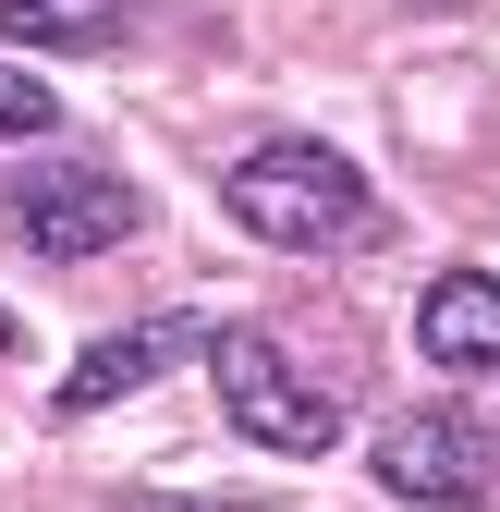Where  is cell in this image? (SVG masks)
Instances as JSON below:
<instances>
[{
  "label": "cell",
  "instance_id": "cell-1",
  "mask_svg": "<svg viewBox=\"0 0 500 512\" xmlns=\"http://www.w3.org/2000/svg\"><path fill=\"white\" fill-rule=\"evenodd\" d=\"M232 220L281 244V256H330V244H366L379 232V196H366V171L318 135H269L232 159Z\"/></svg>",
  "mask_w": 500,
  "mask_h": 512
},
{
  "label": "cell",
  "instance_id": "cell-2",
  "mask_svg": "<svg viewBox=\"0 0 500 512\" xmlns=\"http://www.w3.org/2000/svg\"><path fill=\"white\" fill-rule=\"evenodd\" d=\"M208 391L244 439H269V452H330L342 439V391H318L269 330H208Z\"/></svg>",
  "mask_w": 500,
  "mask_h": 512
},
{
  "label": "cell",
  "instance_id": "cell-3",
  "mask_svg": "<svg viewBox=\"0 0 500 512\" xmlns=\"http://www.w3.org/2000/svg\"><path fill=\"white\" fill-rule=\"evenodd\" d=\"M13 232L37 256H110L122 232H135V196H122L110 171H86V159H37L13 183Z\"/></svg>",
  "mask_w": 500,
  "mask_h": 512
},
{
  "label": "cell",
  "instance_id": "cell-4",
  "mask_svg": "<svg viewBox=\"0 0 500 512\" xmlns=\"http://www.w3.org/2000/svg\"><path fill=\"white\" fill-rule=\"evenodd\" d=\"M366 464H379V488L415 500V512H464V500H488V439H476L464 415H440V403H427V415H391Z\"/></svg>",
  "mask_w": 500,
  "mask_h": 512
},
{
  "label": "cell",
  "instance_id": "cell-5",
  "mask_svg": "<svg viewBox=\"0 0 500 512\" xmlns=\"http://www.w3.org/2000/svg\"><path fill=\"white\" fill-rule=\"evenodd\" d=\"M183 354H208V317H183V305H171V317H135V330L86 342V354H74V378H61L49 403H61V415H110L122 391H147V378H159V366H183Z\"/></svg>",
  "mask_w": 500,
  "mask_h": 512
},
{
  "label": "cell",
  "instance_id": "cell-6",
  "mask_svg": "<svg viewBox=\"0 0 500 512\" xmlns=\"http://www.w3.org/2000/svg\"><path fill=\"white\" fill-rule=\"evenodd\" d=\"M415 354H427V366H452V378L500 366V281H488V269L427 281V293H415Z\"/></svg>",
  "mask_w": 500,
  "mask_h": 512
},
{
  "label": "cell",
  "instance_id": "cell-7",
  "mask_svg": "<svg viewBox=\"0 0 500 512\" xmlns=\"http://www.w3.org/2000/svg\"><path fill=\"white\" fill-rule=\"evenodd\" d=\"M122 25H135V0H0L13 49H110Z\"/></svg>",
  "mask_w": 500,
  "mask_h": 512
},
{
  "label": "cell",
  "instance_id": "cell-8",
  "mask_svg": "<svg viewBox=\"0 0 500 512\" xmlns=\"http://www.w3.org/2000/svg\"><path fill=\"white\" fill-rule=\"evenodd\" d=\"M49 122H61V98H49V74H37V61H0V147H37Z\"/></svg>",
  "mask_w": 500,
  "mask_h": 512
},
{
  "label": "cell",
  "instance_id": "cell-9",
  "mask_svg": "<svg viewBox=\"0 0 500 512\" xmlns=\"http://www.w3.org/2000/svg\"><path fill=\"white\" fill-rule=\"evenodd\" d=\"M122 512H281V500H232V488H196V500H183V488H135Z\"/></svg>",
  "mask_w": 500,
  "mask_h": 512
}]
</instances>
